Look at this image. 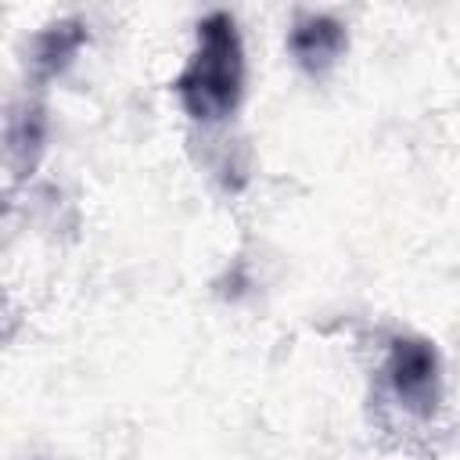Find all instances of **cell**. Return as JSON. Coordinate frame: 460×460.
<instances>
[{
  "label": "cell",
  "instance_id": "cell-1",
  "mask_svg": "<svg viewBox=\"0 0 460 460\" xmlns=\"http://www.w3.org/2000/svg\"><path fill=\"white\" fill-rule=\"evenodd\" d=\"M183 111L194 122H223L244 97V43L234 14L212 11L198 22V43L172 79Z\"/></svg>",
  "mask_w": 460,
  "mask_h": 460
},
{
  "label": "cell",
  "instance_id": "cell-5",
  "mask_svg": "<svg viewBox=\"0 0 460 460\" xmlns=\"http://www.w3.org/2000/svg\"><path fill=\"white\" fill-rule=\"evenodd\" d=\"M47 144V111L43 104H22L7 119V165L14 176H25L36 169Z\"/></svg>",
  "mask_w": 460,
  "mask_h": 460
},
{
  "label": "cell",
  "instance_id": "cell-4",
  "mask_svg": "<svg viewBox=\"0 0 460 460\" xmlns=\"http://www.w3.org/2000/svg\"><path fill=\"white\" fill-rule=\"evenodd\" d=\"M83 43H86V25L79 18H61L54 25L40 29L32 36V50H29V75H32V83L43 86V83L58 79L75 61Z\"/></svg>",
  "mask_w": 460,
  "mask_h": 460
},
{
  "label": "cell",
  "instance_id": "cell-2",
  "mask_svg": "<svg viewBox=\"0 0 460 460\" xmlns=\"http://www.w3.org/2000/svg\"><path fill=\"white\" fill-rule=\"evenodd\" d=\"M385 377L399 406L413 417H431L442 399V359L435 341L420 334H395L388 341Z\"/></svg>",
  "mask_w": 460,
  "mask_h": 460
},
{
  "label": "cell",
  "instance_id": "cell-3",
  "mask_svg": "<svg viewBox=\"0 0 460 460\" xmlns=\"http://www.w3.org/2000/svg\"><path fill=\"white\" fill-rule=\"evenodd\" d=\"M345 47H349V32L338 18H331L323 11H298L295 14L291 32H288V50L305 75L323 79L341 61Z\"/></svg>",
  "mask_w": 460,
  "mask_h": 460
}]
</instances>
